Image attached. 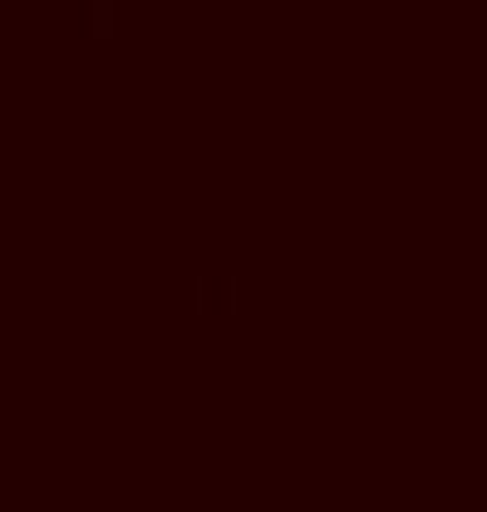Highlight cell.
<instances>
[{
	"mask_svg": "<svg viewBox=\"0 0 487 512\" xmlns=\"http://www.w3.org/2000/svg\"><path fill=\"white\" fill-rule=\"evenodd\" d=\"M84 40L114 45V0H84Z\"/></svg>",
	"mask_w": 487,
	"mask_h": 512,
	"instance_id": "obj_1",
	"label": "cell"
},
{
	"mask_svg": "<svg viewBox=\"0 0 487 512\" xmlns=\"http://www.w3.org/2000/svg\"><path fill=\"white\" fill-rule=\"evenodd\" d=\"M192 311H197V320H207V271H197V281H192Z\"/></svg>",
	"mask_w": 487,
	"mask_h": 512,
	"instance_id": "obj_3",
	"label": "cell"
},
{
	"mask_svg": "<svg viewBox=\"0 0 487 512\" xmlns=\"http://www.w3.org/2000/svg\"><path fill=\"white\" fill-rule=\"evenodd\" d=\"M237 291H242V281H237V271H227V320L242 316V296Z\"/></svg>",
	"mask_w": 487,
	"mask_h": 512,
	"instance_id": "obj_2",
	"label": "cell"
}]
</instances>
